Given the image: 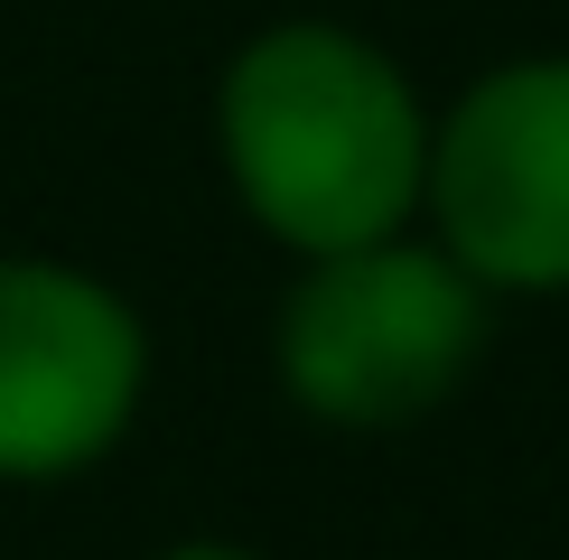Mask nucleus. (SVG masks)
<instances>
[{
  "mask_svg": "<svg viewBox=\"0 0 569 560\" xmlns=\"http://www.w3.org/2000/svg\"><path fill=\"white\" fill-rule=\"evenodd\" d=\"M439 103L373 29L280 10L224 47L206 84V150L233 216L290 262L420 224Z\"/></svg>",
  "mask_w": 569,
  "mask_h": 560,
  "instance_id": "obj_1",
  "label": "nucleus"
},
{
  "mask_svg": "<svg viewBox=\"0 0 569 560\" xmlns=\"http://www.w3.org/2000/svg\"><path fill=\"white\" fill-rule=\"evenodd\" d=\"M486 346H495V299L420 224L290 262L271 299V392L308 430L337 439L439 420L477 383Z\"/></svg>",
  "mask_w": 569,
  "mask_h": 560,
  "instance_id": "obj_2",
  "label": "nucleus"
},
{
  "mask_svg": "<svg viewBox=\"0 0 569 560\" xmlns=\"http://www.w3.org/2000/svg\"><path fill=\"white\" fill-rule=\"evenodd\" d=\"M159 337L112 271L0 252V496L103 477L150 420Z\"/></svg>",
  "mask_w": 569,
  "mask_h": 560,
  "instance_id": "obj_3",
  "label": "nucleus"
},
{
  "mask_svg": "<svg viewBox=\"0 0 569 560\" xmlns=\"http://www.w3.org/2000/svg\"><path fill=\"white\" fill-rule=\"evenodd\" d=\"M420 233L505 299H569V47L477 66L430 122Z\"/></svg>",
  "mask_w": 569,
  "mask_h": 560,
  "instance_id": "obj_4",
  "label": "nucleus"
},
{
  "mask_svg": "<svg viewBox=\"0 0 569 560\" xmlns=\"http://www.w3.org/2000/svg\"><path fill=\"white\" fill-rule=\"evenodd\" d=\"M140 560H262V551L233 542V532H178V542H159V551H140Z\"/></svg>",
  "mask_w": 569,
  "mask_h": 560,
  "instance_id": "obj_5",
  "label": "nucleus"
}]
</instances>
